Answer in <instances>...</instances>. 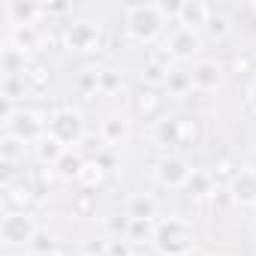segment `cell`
Returning a JSON list of instances; mask_svg holds the SVG:
<instances>
[{
	"label": "cell",
	"instance_id": "cell-33",
	"mask_svg": "<svg viewBox=\"0 0 256 256\" xmlns=\"http://www.w3.org/2000/svg\"><path fill=\"white\" fill-rule=\"evenodd\" d=\"M120 88H124V76H120L114 66H102V70H100V94L112 96V94H118Z\"/></svg>",
	"mask_w": 256,
	"mask_h": 256
},
{
	"label": "cell",
	"instance_id": "cell-2",
	"mask_svg": "<svg viewBox=\"0 0 256 256\" xmlns=\"http://www.w3.org/2000/svg\"><path fill=\"white\" fill-rule=\"evenodd\" d=\"M196 247V232L193 223L181 220V217H166L157 220L154 229V250L160 256H190Z\"/></svg>",
	"mask_w": 256,
	"mask_h": 256
},
{
	"label": "cell",
	"instance_id": "cell-39",
	"mask_svg": "<svg viewBox=\"0 0 256 256\" xmlns=\"http://www.w3.org/2000/svg\"><path fill=\"white\" fill-rule=\"evenodd\" d=\"M78 90L82 94H96L100 90V70H84L78 76Z\"/></svg>",
	"mask_w": 256,
	"mask_h": 256
},
{
	"label": "cell",
	"instance_id": "cell-49",
	"mask_svg": "<svg viewBox=\"0 0 256 256\" xmlns=\"http://www.w3.org/2000/svg\"><path fill=\"white\" fill-rule=\"evenodd\" d=\"M253 256H256V253H253Z\"/></svg>",
	"mask_w": 256,
	"mask_h": 256
},
{
	"label": "cell",
	"instance_id": "cell-3",
	"mask_svg": "<svg viewBox=\"0 0 256 256\" xmlns=\"http://www.w3.org/2000/svg\"><path fill=\"white\" fill-rule=\"evenodd\" d=\"M60 36H64V48L76 54H94L102 48V28L94 18H70L60 28Z\"/></svg>",
	"mask_w": 256,
	"mask_h": 256
},
{
	"label": "cell",
	"instance_id": "cell-26",
	"mask_svg": "<svg viewBox=\"0 0 256 256\" xmlns=\"http://www.w3.org/2000/svg\"><path fill=\"white\" fill-rule=\"evenodd\" d=\"M24 151H28V145H24L22 139L4 133V139H0V163H16V166H18V163L24 160Z\"/></svg>",
	"mask_w": 256,
	"mask_h": 256
},
{
	"label": "cell",
	"instance_id": "cell-25",
	"mask_svg": "<svg viewBox=\"0 0 256 256\" xmlns=\"http://www.w3.org/2000/svg\"><path fill=\"white\" fill-rule=\"evenodd\" d=\"M106 178H108V169H102L94 157L84 160V169H82V175H78V184H82L84 190H100V187L106 184Z\"/></svg>",
	"mask_w": 256,
	"mask_h": 256
},
{
	"label": "cell",
	"instance_id": "cell-37",
	"mask_svg": "<svg viewBox=\"0 0 256 256\" xmlns=\"http://www.w3.org/2000/svg\"><path fill=\"white\" fill-rule=\"evenodd\" d=\"M106 256H136V247L126 241V238H108Z\"/></svg>",
	"mask_w": 256,
	"mask_h": 256
},
{
	"label": "cell",
	"instance_id": "cell-20",
	"mask_svg": "<svg viewBox=\"0 0 256 256\" xmlns=\"http://www.w3.org/2000/svg\"><path fill=\"white\" fill-rule=\"evenodd\" d=\"M126 136H130V124H126L124 118H106V120H102V126H100V139H102L108 148L124 145V142H126Z\"/></svg>",
	"mask_w": 256,
	"mask_h": 256
},
{
	"label": "cell",
	"instance_id": "cell-8",
	"mask_svg": "<svg viewBox=\"0 0 256 256\" xmlns=\"http://www.w3.org/2000/svg\"><path fill=\"white\" fill-rule=\"evenodd\" d=\"M190 172H193L190 163H187L184 157H178V154H166V157H160V160H157V169H154L157 184H160V187H169V190H184Z\"/></svg>",
	"mask_w": 256,
	"mask_h": 256
},
{
	"label": "cell",
	"instance_id": "cell-7",
	"mask_svg": "<svg viewBox=\"0 0 256 256\" xmlns=\"http://www.w3.org/2000/svg\"><path fill=\"white\" fill-rule=\"evenodd\" d=\"M163 48L169 52L172 60H193L202 52V36H199V30H190V28L175 24L172 34L166 36V46Z\"/></svg>",
	"mask_w": 256,
	"mask_h": 256
},
{
	"label": "cell",
	"instance_id": "cell-38",
	"mask_svg": "<svg viewBox=\"0 0 256 256\" xmlns=\"http://www.w3.org/2000/svg\"><path fill=\"white\" fill-rule=\"evenodd\" d=\"M157 10H160V16L166 22H178L181 18V10H184V0H160Z\"/></svg>",
	"mask_w": 256,
	"mask_h": 256
},
{
	"label": "cell",
	"instance_id": "cell-19",
	"mask_svg": "<svg viewBox=\"0 0 256 256\" xmlns=\"http://www.w3.org/2000/svg\"><path fill=\"white\" fill-rule=\"evenodd\" d=\"M52 169H54V175H58L60 181H78V175H82V169H84V157H82L76 148H70Z\"/></svg>",
	"mask_w": 256,
	"mask_h": 256
},
{
	"label": "cell",
	"instance_id": "cell-42",
	"mask_svg": "<svg viewBox=\"0 0 256 256\" xmlns=\"http://www.w3.org/2000/svg\"><path fill=\"white\" fill-rule=\"evenodd\" d=\"M0 175H4V178H0V184H4V187L16 184V181H12V175H16V163H0Z\"/></svg>",
	"mask_w": 256,
	"mask_h": 256
},
{
	"label": "cell",
	"instance_id": "cell-12",
	"mask_svg": "<svg viewBox=\"0 0 256 256\" xmlns=\"http://www.w3.org/2000/svg\"><path fill=\"white\" fill-rule=\"evenodd\" d=\"M163 94L157 90V88H142L136 96H133V112L142 118V120H160V114H163Z\"/></svg>",
	"mask_w": 256,
	"mask_h": 256
},
{
	"label": "cell",
	"instance_id": "cell-30",
	"mask_svg": "<svg viewBox=\"0 0 256 256\" xmlns=\"http://www.w3.org/2000/svg\"><path fill=\"white\" fill-rule=\"evenodd\" d=\"M72 214H76V217H82V220L94 217V214H96V193L82 187V190L72 196Z\"/></svg>",
	"mask_w": 256,
	"mask_h": 256
},
{
	"label": "cell",
	"instance_id": "cell-34",
	"mask_svg": "<svg viewBox=\"0 0 256 256\" xmlns=\"http://www.w3.org/2000/svg\"><path fill=\"white\" fill-rule=\"evenodd\" d=\"M238 172H241V166H235L229 157H223V160H217V166H214L211 175H214V184H217V187H229Z\"/></svg>",
	"mask_w": 256,
	"mask_h": 256
},
{
	"label": "cell",
	"instance_id": "cell-35",
	"mask_svg": "<svg viewBox=\"0 0 256 256\" xmlns=\"http://www.w3.org/2000/svg\"><path fill=\"white\" fill-rule=\"evenodd\" d=\"M28 250L42 253V256H58V244H54V238H52L46 229H40V232L34 235V241H30V247H28Z\"/></svg>",
	"mask_w": 256,
	"mask_h": 256
},
{
	"label": "cell",
	"instance_id": "cell-43",
	"mask_svg": "<svg viewBox=\"0 0 256 256\" xmlns=\"http://www.w3.org/2000/svg\"><path fill=\"white\" fill-rule=\"evenodd\" d=\"M66 10H70L66 4H46V16H52V12L58 16V12H66Z\"/></svg>",
	"mask_w": 256,
	"mask_h": 256
},
{
	"label": "cell",
	"instance_id": "cell-24",
	"mask_svg": "<svg viewBox=\"0 0 256 256\" xmlns=\"http://www.w3.org/2000/svg\"><path fill=\"white\" fill-rule=\"evenodd\" d=\"M214 175L208 172V169H193L190 172V178H187V184H184V193H190V196H196V199H208L211 193H214Z\"/></svg>",
	"mask_w": 256,
	"mask_h": 256
},
{
	"label": "cell",
	"instance_id": "cell-9",
	"mask_svg": "<svg viewBox=\"0 0 256 256\" xmlns=\"http://www.w3.org/2000/svg\"><path fill=\"white\" fill-rule=\"evenodd\" d=\"M175 66H172V58H169V52L166 48H160V52H154L145 64H142V72H139V78H142V84L145 88H166V78H169V72H172Z\"/></svg>",
	"mask_w": 256,
	"mask_h": 256
},
{
	"label": "cell",
	"instance_id": "cell-44",
	"mask_svg": "<svg viewBox=\"0 0 256 256\" xmlns=\"http://www.w3.org/2000/svg\"><path fill=\"white\" fill-rule=\"evenodd\" d=\"M247 100H250V108L256 112V78L250 82V90H247Z\"/></svg>",
	"mask_w": 256,
	"mask_h": 256
},
{
	"label": "cell",
	"instance_id": "cell-11",
	"mask_svg": "<svg viewBox=\"0 0 256 256\" xmlns=\"http://www.w3.org/2000/svg\"><path fill=\"white\" fill-rule=\"evenodd\" d=\"M42 16H46V6L34 4V0H10L6 4V18L12 28H36Z\"/></svg>",
	"mask_w": 256,
	"mask_h": 256
},
{
	"label": "cell",
	"instance_id": "cell-22",
	"mask_svg": "<svg viewBox=\"0 0 256 256\" xmlns=\"http://www.w3.org/2000/svg\"><path fill=\"white\" fill-rule=\"evenodd\" d=\"M178 142L181 148H196L202 142V120L193 114H181L178 118Z\"/></svg>",
	"mask_w": 256,
	"mask_h": 256
},
{
	"label": "cell",
	"instance_id": "cell-5",
	"mask_svg": "<svg viewBox=\"0 0 256 256\" xmlns=\"http://www.w3.org/2000/svg\"><path fill=\"white\" fill-rule=\"evenodd\" d=\"M48 133L66 148H78L84 142V114L72 106H60L48 114Z\"/></svg>",
	"mask_w": 256,
	"mask_h": 256
},
{
	"label": "cell",
	"instance_id": "cell-29",
	"mask_svg": "<svg viewBox=\"0 0 256 256\" xmlns=\"http://www.w3.org/2000/svg\"><path fill=\"white\" fill-rule=\"evenodd\" d=\"M154 229H157V223H148V220H133V223H130V235H126V241H130L133 247L154 244Z\"/></svg>",
	"mask_w": 256,
	"mask_h": 256
},
{
	"label": "cell",
	"instance_id": "cell-13",
	"mask_svg": "<svg viewBox=\"0 0 256 256\" xmlns=\"http://www.w3.org/2000/svg\"><path fill=\"white\" fill-rule=\"evenodd\" d=\"M157 199L151 193H133V196H126V205H124V214L130 217V220H148V223H157Z\"/></svg>",
	"mask_w": 256,
	"mask_h": 256
},
{
	"label": "cell",
	"instance_id": "cell-45",
	"mask_svg": "<svg viewBox=\"0 0 256 256\" xmlns=\"http://www.w3.org/2000/svg\"><path fill=\"white\" fill-rule=\"evenodd\" d=\"M250 235H253V241H256V217H253V223H250Z\"/></svg>",
	"mask_w": 256,
	"mask_h": 256
},
{
	"label": "cell",
	"instance_id": "cell-6",
	"mask_svg": "<svg viewBox=\"0 0 256 256\" xmlns=\"http://www.w3.org/2000/svg\"><path fill=\"white\" fill-rule=\"evenodd\" d=\"M36 232L40 226L30 211H6L4 220H0V241L6 247H30Z\"/></svg>",
	"mask_w": 256,
	"mask_h": 256
},
{
	"label": "cell",
	"instance_id": "cell-21",
	"mask_svg": "<svg viewBox=\"0 0 256 256\" xmlns=\"http://www.w3.org/2000/svg\"><path fill=\"white\" fill-rule=\"evenodd\" d=\"M202 34L208 36V40H214V42H220V40H226L229 34H232V18L223 12V10H217V6H211V16H208V22H205V28H202Z\"/></svg>",
	"mask_w": 256,
	"mask_h": 256
},
{
	"label": "cell",
	"instance_id": "cell-28",
	"mask_svg": "<svg viewBox=\"0 0 256 256\" xmlns=\"http://www.w3.org/2000/svg\"><path fill=\"white\" fill-rule=\"evenodd\" d=\"M166 90H169V96H187V94L193 90L190 70H181V66H175V70L169 72V78H166Z\"/></svg>",
	"mask_w": 256,
	"mask_h": 256
},
{
	"label": "cell",
	"instance_id": "cell-40",
	"mask_svg": "<svg viewBox=\"0 0 256 256\" xmlns=\"http://www.w3.org/2000/svg\"><path fill=\"white\" fill-rule=\"evenodd\" d=\"M232 72H238V76H250V72H256V60H253L247 52H241V54L232 58Z\"/></svg>",
	"mask_w": 256,
	"mask_h": 256
},
{
	"label": "cell",
	"instance_id": "cell-46",
	"mask_svg": "<svg viewBox=\"0 0 256 256\" xmlns=\"http://www.w3.org/2000/svg\"><path fill=\"white\" fill-rule=\"evenodd\" d=\"M247 10H250V12H253V16H256V0H253V4H250V6H247Z\"/></svg>",
	"mask_w": 256,
	"mask_h": 256
},
{
	"label": "cell",
	"instance_id": "cell-4",
	"mask_svg": "<svg viewBox=\"0 0 256 256\" xmlns=\"http://www.w3.org/2000/svg\"><path fill=\"white\" fill-rule=\"evenodd\" d=\"M4 133L22 139L24 145H36V142L48 133V114L40 112V108H30V106L16 108V114L4 124Z\"/></svg>",
	"mask_w": 256,
	"mask_h": 256
},
{
	"label": "cell",
	"instance_id": "cell-48",
	"mask_svg": "<svg viewBox=\"0 0 256 256\" xmlns=\"http://www.w3.org/2000/svg\"><path fill=\"white\" fill-rule=\"evenodd\" d=\"M250 169H253V175H256V163H250Z\"/></svg>",
	"mask_w": 256,
	"mask_h": 256
},
{
	"label": "cell",
	"instance_id": "cell-10",
	"mask_svg": "<svg viewBox=\"0 0 256 256\" xmlns=\"http://www.w3.org/2000/svg\"><path fill=\"white\" fill-rule=\"evenodd\" d=\"M232 196V205L238 208H256V175L250 166H241V172L232 178V184L226 187Z\"/></svg>",
	"mask_w": 256,
	"mask_h": 256
},
{
	"label": "cell",
	"instance_id": "cell-27",
	"mask_svg": "<svg viewBox=\"0 0 256 256\" xmlns=\"http://www.w3.org/2000/svg\"><path fill=\"white\" fill-rule=\"evenodd\" d=\"M24 82H28V88L42 90V88L52 82V66H48L46 60H30L28 70H24Z\"/></svg>",
	"mask_w": 256,
	"mask_h": 256
},
{
	"label": "cell",
	"instance_id": "cell-1",
	"mask_svg": "<svg viewBox=\"0 0 256 256\" xmlns=\"http://www.w3.org/2000/svg\"><path fill=\"white\" fill-rule=\"evenodd\" d=\"M124 28L133 42L154 46L166 30V18L160 16L157 4H130L124 10Z\"/></svg>",
	"mask_w": 256,
	"mask_h": 256
},
{
	"label": "cell",
	"instance_id": "cell-16",
	"mask_svg": "<svg viewBox=\"0 0 256 256\" xmlns=\"http://www.w3.org/2000/svg\"><path fill=\"white\" fill-rule=\"evenodd\" d=\"M211 16V4H202V0H184V10H181V18L175 24L181 28H190V30H202L205 22Z\"/></svg>",
	"mask_w": 256,
	"mask_h": 256
},
{
	"label": "cell",
	"instance_id": "cell-32",
	"mask_svg": "<svg viewBox=\"0 0 256 256\" xmlns=\"http://www.w3.org/2000/svg\"><path fill=\"white\" fill-rule=\"evenodd\" d=\"M24 94H28V82H24V76H6L4 82H0V96L10 100V102H18Z\"/></svg>",
	"mask_w": 256,
	"mask_h": 256
},
{
	"label": "cell",
	"instance_id": "cell-41",
	"mask_svg": "<svg viewBox=\"0 0 256 256\" xmlns=\"http://www.w3.org/2000/svg\"><path fill=\"white\" fill-rule=\"evenodd\" d=\"M106 247H108V241L88 238V241L82 244V256H106Z\"/></svg>",
	"mask_w": 256,
	"mask_h": 256
},
{
	"label": "cell",
	"instance_id": "cell-36",
	"mask_svg": "<svg viewBox=\"0 0 256 256\" xmlns=\"http://www.w3.org/2000/svg\"><path fill=\"white\" fill-rule=\"evenodd\" d=\"M130 217H126V214H112L108 220H106V229H108V235L112 238H126V235H130Z\"/></svg>",
	"mask_w": 256,
	"mask_h": 256
},
{
	"label": "cell",
	"instance_id": "cell-17",
	"mask_svg": "<svg viewBox=\"0 0 256 256\" xmlns=\"http://www.w3.org/2000/svg\"><path fill=\"white\" fill-rule=\"evenodd\" d=\"M151 139H154L157 148H166V151L181 148V142H178V118H160V120L154 124Z\"/></svg>",
	"mask_w": 256,
	"mask_h": 256
},
{
	"label": "cell",
	"instance_id": "cell-31",
	"mask_svg": "<svg viewBox=\"0 0 256 256\" xmlns=\"http://www.w3.org/2000/svg\"><path fill=\"white\" fill-rule=\"evenodd\" d=\"M10 42L22 52H30V48H40V30L36 28H12L10 30Z\"/></svg>",
	"mask_w": 256,
	"mask_h": 256
},
{
	"label": "cell",
	"instance_id": "cell-15",
	"mask_svg": "<svg viewBox=\"0 0 256 256\" xmlns=\"http://www.w3.org/2000/svg\"><path fill=\"white\" fill-rule=\"evenodd\" d=\"M190 78H193V88L196 90H217L220 88V64L217 60H196L193 70H190Z\"/></svg>",
	"mask_w": 256,
	"mask_h": 256
},
{
	"label": "cell",
	"instance_id": "cell-18",
	"mask_svg": "<svg viewBox=\"0 0 256 256\" xmlns=\"http://www.w3.org/2000/svg\"><path fill=\"white\" fill-rule=\"evenodd\" d=\"M28 64H30V60L24 58V52L16 48L12 42H6L4 48H0V70H4V78H6V76H24Z\"/></svg>",
	"mask_w": 256,
	"mask_h": 256
},
{
	"label": "cell",
	"instance_id": "cell-14",
	"mask_svg": "<svg viewBox=\"0 0 256 256\" xmlns=\"http://www.w3.org/2000/svg\"><path fill=\"white\" fill-rule=\"evenodd\" d=\"M4 205H6V211H28L30 205H36V193H34L30 181L22 178V181L4 187Z\"/></svg>",
	"mask_w": 256,
	"mask_h": 256
},
{
	"label": "cell",
	"instance_id": "cell-47",
	"mask_svg": "<svg viewBox=\"0 0 256 256\" xmlns=\"http://www.w3.org/2000/svg\"><path fill=\"white\" fill-rule=\"evenodd\" d=\"M24 256H42V253H34V250H28V253H24Z\"/></svg>",
	"mask_w": 256,
	"mask_h": 256
},
{
	"label": "cell",
	"instance_id": "cell-23",
	"mask_svg": "<svg viewBox=\"0 0 256 256\" xmlns=\"http://www.w3.org/2000/svg\"><path fill=\"white\" fill-rule=\"evenodd\" d=\"M66 151H70V148H66L64 142H58L52 133H46V136L36 142V160H40L42 166H54V163L66 154Z\"/></svg>",
	"mask_w": 256,
	"mask_h": 256
}]
</instances>
